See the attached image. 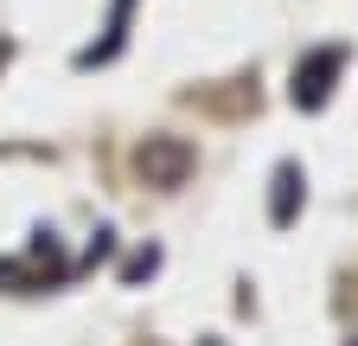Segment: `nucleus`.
Instances as JSON below:
<instances>
[{
	"mask_svg": "<svg viewBox=\"0 0 358 346\" xmlns=\"http://www.w3.org/2000/svg\"><path fill=\"white\" fill-rule=\"evenodd\" d=\"M339 64H345V52H339V46H327V52H307V58L294 64V103H301V109H320V103L333 97V77H339Z\"/></svg>",
	"mask_w": 358,
	"mask_h": 346,
	"instance_id": "f257e3e1",
	"label": "nucleus"
},
{
	"mask_svg": "<svg viewBox=\"0 0 358 346\" xmlns=\"http://www.w3.org/2000/svg\"><path fill=\"white\" fill-rule=\"evenodd\" d=\"M134 167L148 173V186H179L192 173V148L173 141V135H148V148L134 154Z\"/></svg>",
	"mask_w": 358,
	"mask_h": 346,
	"instance_id": "f03ea898",
	"label": "nucleus"
},
{
	"mask_svg": "<svg viewBox=\"0 0 358 346\" xmlns=\"http://www.w3.org/2000/svg\"><path fill=\"white\" fill-rule=\"evenodd\" d=\"M294 205H301V167H275V205H268V219L294 225Z\"/></svg>",
	"mask_w": 358,
	"mask_h": 346,
	"instance_id": "7ed1b4c3",
	"label": "nucleus"
}]
</instances>
